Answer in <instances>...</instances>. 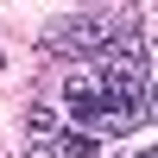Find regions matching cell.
I'll return each instance as SVG.
<instances>
[{
	"label": "cell",
	"instance_id": "5",
	"mask_svg": "<svg viewBox=\"0 0 158 158\" xmlns=\"http://www.w3.org/2000/svg\"><path fill=\"white\" fill-rule=\"evenodd\" d=\"M152 120H158V82H152Z\"/></svg>",
	"mask_w": 158,
	"mask_h": 158
},
{
	"label": "cell",
	"instance_id": "3",
	"mask_svg": "<svg viewBox=\"0 0 158 158\" xmlns=\"http://www.w3.org/2000/svg\"><path fill=\"white\" fill-rule=\"evenodd\" d=\"M63 158H101V139H89V133H63Z\"/></svg>",
	"mask_w": 158,
	"mask_h": 158
},
{
	"label": "cell",
	"instance_id": "1",
	"mask_svg": "<svg viewBox=\"0 0 158 158\" xmlns=\"http://www.w3.org/2000/svg\"><path fill=\"white\" fill-rule=\"evenodd\" d=\"M152 63L146 51H127V57H101L70 70L63 82V108H70V133L89 139H133L152 120Z\"/></svg>",
	"mask_w": 158,
	"mask_h": 158
},
{
	"label": "cell",
	"instance_id": "4",
	"mask_svg": "<svg viewBox=\"0 0 158 158\" xmlns=\"http://www.w3.org/2000/svg\"><path fill=\"white\" fill-rule=\"evenodd\" d=\"M146 38H152V44H158V13H152V25H146Z\"/></svg>",
	"mask_w": 158,
	"mask_h": 158
},
{
	"label": "cell",
	"instance_id": "2",
	"mask_svg": "<svg viewBox=\"0 0 158 158\" xmlns=\"http://www.w3.org/2000/svg\"><path fill=\"white\" fill-rule=\"evenodd\" d=\"M44 57L63 63H101V57H127V51H146V19L133 6H114V13H63V19L44 25Z\"/></svg>",
	"mask_w": 158,
	"mask_h": 158
},
{
	"label": "cell",
	"instance_id": "7",
	"mask_svg": "<svg viewBox=\"0 0 158 158\" xmlns=\"http://www.w3.org/2000/svg\"><path fill=\"white\" fill-rule=\"evenodd\" d=\"M0 70H6V51H0Z\"/></svg>",
	"mask_w": 158,
	"mask_h": 158
},
{
	"label": "cell",
	"instance_id": "6",
	"mask_svg": "<svg viewBox=\"0 0 158 158\" xmlns=\"http://www.w3.org/2000/svg\"><path fill=\"white\" fill-rule=\"evenodd\" d=\"M133 158H158V146H146V152H133Z\"/></svg>",
	"mask_w": 158,
	"mask_h": 158
}]
</instances>
